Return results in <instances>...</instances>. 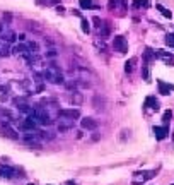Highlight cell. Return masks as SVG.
Masks as SVG:
<instances>
[{
  "label": "cell",
  "instance_id": "6da1fadb",
  "mask_svg": "<svg viewBox=\"0 0 174 185\" xmlns=\"http://www.w3.org/2000/svg\"><path fill=\"white\" fill-rule=\"evenodd\" d=\"M43 75H45V79H48L50 82H53V84H63V82H65L62 72H60V69L55 65V63H50L48 67H45Z\"/></svg>",
  "mask_w": 174,
  "mask_h": 185
},
{
  "label": "cell",
  "instance_id": "7a4b0ae2",
  "mask_svg": "<svg viewBox=\"0 0 174 185\" xmlns=\"http://www.w3.org/2000/svg\"><path fill=\"white\" fill-rule=\"evenodd\" d=\"M34 117H36L38 122L43 123V125H51L53 123V118L48 115V111H46V108L43 106V105H36V106H34Z\"/></svg>",
  "mask_w": 174,
  "mask_h": 185
},
{
  "label": "cell",
  "instance_id": "3957f363",
  "mask_svg": "<svg viewBox=\"0 0 174 185\" xmlns=\"http://www.w3.org/2000/svg\"><path fill=\"white\" fill-rule=\"evenodd\" d=\"M38 123L39 122H38L36 117H34V115H29V117H26L22 122L19 123V127H21L22 130H27V132H29V130H36L38 129Z\"/></svg>",
  "mask_w": 174,
  "mask_h": 185
},
{
  "label": "cell",
  "instance_id": "277c9868",
  "mask_svg": "<svg viewBox=\"0 0 174 185\" xmlns=\"http://www.w3.org/2000/svg\"><path fill=\"white\" fill-rule=\"evenodd\" d=\"M113 46H115L116 52L119 53H126L128 52V41H126V38L123 36H115V40H113Z\"/></svg>",
  "mask_w": 174,
  "mask_h": 185
},
{
  "label": "cell",
  "instance_id": "5b68a950",
  "mask_svg": "<svg viewBox=\"0 0 174 185\" xmlns=\"http://www.w3.org/2000/svg\"><path fill=\"white\" fill-rule=\"evenodd\" d=\"M74 123H75V120H72V118L58 117V130L60 132H67V130L74 129Z\"/></svg>",
  "mask_w": 174,
  "mask_h": 185
},
{
  "label": "cell",
  "instance_id": "8992f818",
  "mask_svg": "<svg viewBox=\"0 0 174 185\" xmlns=\"http://www.w3.org/2000/svg\"><path fill=\"white\" fill-rule=\"evenodd\" d=\"M156 57L162 58V62L167 63V65H174V55H172V53L164 52V50H156Z\"/></svg>",
  "mask_w": 174,
  "mask_h": 185
},
{
  "label": "cell",
  "instance_id": "52a82bcc",
  "mask_svg": "<svg viewBox=\"0 0 174 185\" xmlns=\"http://www.w3.org/2000/svg\"><path fill=\"white\" fill-rule=\"evenodd\" d=\"M154 136H156L157 141H162V139H166L167 136H169V127L167 125H162V127H154Z\"/></svg>",
  "mask_w": 174,
  "mask_h": 185
},
{
  "label": "cell",
  "instance_id": "ba28073f",
  "mask_svg": "<svg viewBox=\"0 0 174 185\" xmlns=\"http://www.w3.org/2000/svg\"><path fill=\"white\" fill-rule=\"evenodd\" d=\"M58 117H67V118H72V120H77L80 117V111L79 108H70V110H60V115Z\"/></svg>",
  "mask_w": 174,
  "mask_h": 185
},
{
  "label": "cell",
  "instance_id": "9c48e42d",
  "mask_svg": "<svg viewBox=\"0 0 174 185\" xmlns=\"http://www.w3.org/2000/svg\"><path fill=\"white\" fill-rule=\"evenodd\" d=\"M144 108L145 110L150 108V110H154V111H159L160 105H159V101L156 100V96H147V100H145V103H144Z\"/></svg>",
  "mask_w": 174,
  "mask_h": 185
},
{
  "label": "cell",
  "instance_id": "30bf717a",
  "mask_svg": "<svg viewBox=\"0 0 174 185\" xmlns=\"http://www.w3.org/2000/svg\"><path fill=\"white\" fill-rule=\"evenodd\" d=\"M80 127H82V129H87V130H96L97 129V120L85 117V118L80 120Z\"/></svg>",
  "mask_w": 174,
  "mask_h": 185
},
{
  "label": "cell",
  "instance_id": "8fae6325",
  "mask_svg": "<svg viewBox=\"0 0 174 185\" xmlns=\"http://www.w3.org/2000/svg\"><path fill=\"white\" fill-rule=\"evenodd\" d=\"M157 86H159V92L164 94V96H167V94H171V91H174V86L164 82L162 79H157Z\"/></svg>",
  "mask_w": 174,
  "mask_h": 185
},
{
  "label": "cell",
  "instance_id": "7c38bea8",
  "mask_svg": "<svg viewBox=\"0 0 174 185\" xmlns=\"http://www.w3.org/2000/svg\"><path fill=\"white\" fill-rule=\"evenodd\" d=\"M2 130H4V134H5L7 137H10V139H17V137H19V134L10 127V122H4V125H2Z\"/></svg>",
  "mask_w": 174,
  "mask_h": 185
},
{
  "label": "cell",
  "instance_id": "4fadbf2b",
  "mask_svg": "<svg viewBox=\"0 0 174 185\" xmlns=\"http://www.w3.org/2000/svg\"><path fill=\"white\" fill-rule=\"evenodd\" d=\"M156 175H157V173L152 170V171H137V173H133V177H135V178H140L142 182H145V180H152Z\"/></svg>",
  "mask_w": 174,
  "mask_h": 185
},
{
  "label": "cell",
  "instance_id": "5bb4252c",
  "mask_svg": "<svg viewBox=\"0 0 174 185\" xmlns=\"http://www.w3.org/2000/svg\"><path fill=\"white\" fill-rule=\"evenodd\" d=\"M0 38L5 40L7 43H14V41L17 40V34H15L14 31H10V29H4V31H2V34H0Z\"/></svg>",
  "mask_w": 174,
  "mask_h": 185
},
{
  "label": "cell",
  "instance_id": "9a60e30c",
  "mask_svg": "<svg viewBox=\"0 0 174 185\" xmlns=\"http://www.w3.org/2000/svg\"><path fill=\"white\" fill-rule=\"evenodd\" d=\"M0 177L2 178H14L15 177V170L10 166H0Z\"/></svg>",
  "mask_w": 174,
  "mask_h": 185
},
{
  "label": "cell",
  "instance_id": "2e32d148",
  "mask_svg": "<svg viewBox=\"0 0 174 185\" xmlns=\"http://www.w3.org/2000/svg\"><path fill=\"white\" fill-rule=\"evenodd\" d=\"M109 34H111V24H109V22H103L99 28V38L104 40V38H107Z\"/></svg>",
  "mask_w": 174,
  "mask_h": 185
},
{
  "label": "cell",
  "instance_id": "e0dca14e",
  "mask_svg": "<svg viewBox=\"0 0 174 185\" xmlns=\"http://www.w3.org/2000/svg\"><path fill=\"white\" fill-rule=\"evenodd\" d=\"M9 45L10 43H7V41L5 40H2V38H0V57H9L10 55V46H9Z\"/></svg>",
  "mask_w": 174,
  "mask_h": 185
},
{
  "label": "cell",
  "instance_id": "ac0fdd59",
  "mask_svg": "<svg viewBox=\"0 0 174 185\" xmlns=\"http://www.w3.org/2000/svg\"><path fill=\"white\" fill-rule=\"evenodd\" d=\"M157 57H156V52L154 50H150V48H147L144 52V62L145 63H148V62H152V60H156Z\"/></svg>",
  "mask_w": 174,
  "mask_h": 185
},
{
  "label": "cell",
  "instance_id": "d6986e66",
  "mask_svg": "<svg viewBox=\"0 0 174 185\" xmlns=\"http://www.w3.org/2000/svg\"><path fill=\"white\" fill-rule=\"evenodd\" d=\"M135 63H137V58H130L125 62V72L126 74H132L135 71Z\"/></svg>",
  "mask_w": 174,
  "mask_h": 185
},
{
  "label": "cell",
  "instance_id": "ffe728a7",
  "mask_svg": "<svg viewBox=\"0 0 174 185\" xmlns=\"http://www.w3.org/2000/svg\"><path fill=\"white\" fill-rule=\"evenodd\" d=\"M133 5L135 9H148L150 7V0H133Z\"/></svg>",
  "mask_w": 174,
  "mask_h": 185
},
{
  "label": "cell",
  "instance_id": "44dd1931",
  "mask_svg": "<svg viewBox=\"0 0 174 185\" xmlns=\"http://www.w3.org/2000/svg\"><path fill=\"white\" fill-rule=\"evenodd\" d=\"M70 101H72V103L75 105V106H79V105H82V101H84V98H82V94H80V92H77V91H75L74 94H72V96H70Z\"/></svg>",
  "mask_w": 174,
  "mask_h": 185
},
{
  "label": "cell",
  "instance_id": "7402d4cb",
  "mask_svg": "<svg viewBox=\"0 0 174 185\" xmlns=\"http://www.w3.org/2000/svg\"><path fill=\"white\" fill-rule=\"evenodd\" d=\"M156 7H157V11H160V14H162L164 17H167V19H172V12H171L169 9H166L164 5H160V4H157Z\"/></svg>",
  "mask_w": 174,
  "mask_h": 185
},
{
  "label": "cell",
  "instance_id": "603a6c76",
  "mask_svg": "<svg viewBox=\"0 0 174 185\" xmlns=\"http://www.w3.org/2000/svg\"><path fill=\"white\" fill-rule=\"evenodd\" d=\"M27 48H29V52L33 53L34 57H36V55H38V52H39V46H38L36 41H29V43H27Z\"/></svg>",
  "mask_w": 174,
  "mask_h": 185
},
{
  "label": "cell",
  "instance_id": "cb8c5ba5",
  "mask_svg": "<svg viewBox=\"0 0 174 185\" xmlns=\"http://www.w3.org/2000/svg\"><path fill=\"white\" fill-rule=\"evenodd\" d=\"M142 75H144V79L145 81H150V72H148V63H145L144 62V65H142Z\"/></svg>",
  "mask_w": 174,
  "mask_h": 185
},
{
  "label": "cell",
  "instance_id": "d4e9b609",
  "mask_svg": "<svg viewBox=\"0 0 174 185\" xmlns=\"http://www.w3.org/2000/svg\"><path fill=\"white\" fill-rule=\"evenodd\" d=\"M171 118H172V111H171V110H166V111H164V115H162V122H164V125H167V123L171 122Z\"/></svg>",
  "mask_w": 174,
  "mask_h": 185
},
{
  "label": "cell",
  "instance_id": "484cf974",
  "mask_svg": "<svg viewBox=\"0 0 174 185\" xmlns=\"http://www.w3.org/2000/svg\"><path fill=\"white\" fill-rule=\"evenodd\" d=\"M79 4H80L82 9H92L94 7L92 0H79Z\"/></svg>",
  "mask_w": 174,
  "mask_h": 185
},
{
  "label": "cell",
  "instance_id": "4316f807",
  "mask_svg": "<svg viewBox=\"0 0 174 185\" xmlns=\"http://www.w3.org/2000/svg\"><path fill=\"white\" fill-rule=\"evenodd\" d=\"M166 45L169 48H174V33H169L166 36Z\"/></svg>",
  "mask_w": 174,
  "mask_h": 185
},
{
  "label": "cell",
  "instance_id": "83f0119b",
  "mask_svg": "<svg viewBox=\"0 0 174 185\" xmlns=\"http://www.w3.org/2000/svg\"><path fill=\"white\" fill-rule=\"evenodd\" d=\"M38 4H43V5H58L60 0H36Z\"/></svg>",
  "mask_w": 174,
  "mask_h": 185
},
{
  "label": "cell",
  "instance_id": "f1b7e54d",
  "mask_svg": "<svg viewBox=\"0 0 174 185\" xmlns=\"http://www.w3.org/2000/svg\"><path fill=\"white\" fill-rule=\"evenodd\" d=\"M82 31H84L85 34H89V31H91V26H89V21H87V19H82Z\"/></svg>",
  "mask_w": 174,
  "mask_h": 185
},
{
  "label": "cell",
  "instance_id": "f546056e",
  "mask_svg": "<svg viewBox=\"0 0 174 185\" xmlns=\"http://www.w3.org/2000/svg\"><path fill=\"white\" fill-rule=\"evenodd\" d=\"M94 45H96L97 48H101V50H103V52H104V50H106V45H104V41H103V40H99V38H97L96 41H94Z\"/></svg>",
  "mask_w": 174,
  "mask_h": 185
},
{
  "label": "cell",
  "instance_id": "4dcf8cb0",
  "mask_svg": "<svg viewBox=\"0 0 174 185\" xmlns=\"http://www.w3.org/2000/svg\"><path fill=\"white\" fill-rule=\"evenodd\" d=\"M92 22H94V26H96V28H101V24H103V21H101L97 15H94V17H92Z\"/></svg>",
  "mask_w": 174,
  "mask_h": 185
},
{
  "label": "cell",
  "instance_id": "1f68e13d",
  "mask_svg": "<svg viewBox=\"0 0 174 185\" xmlns=\"http://www.w3.org/2000/svg\"><path fill=\"white\" fill-rule=\"evenodd\" d=\"M55 55H56V50H53V48L48 50V53H46V57H55Z\"/></svg>",
  "mask_w": 174,
  "mask_h": 185
},
{
  "label": "cell",
  "instance_id": "d6a6232c",
  "mask_svg": "<svg viewBox=\"0 0 174 185\" xmlns=\"http://www.w3.org/2000/svg\"><path fill=\"white\" fill-rule=\"evenodd\" d=\"M56 12H60V14H63V12H65V7H62V5H58V7H56Z\"/></svg>",
  "mask_w": 174,
  "mask_h": 185
},
{
  "label": "cell",
  "instance_id": "836d02e7",
  "mask_svg": "<svg viewBox=\"0 0 174 185\" xmlns=\"http://www.w3.org/2000/svg\"><path fill=\"white\" fill-rule=\"evenodd\" d=\"M5 29V26H4V24H2V22H0V33H2V31H4Z\"/></svg>",
  "mask_w": 174,
  "mask_h": 185
},
{
  "label": "cell",
  "instance_id": "e575fe53",
  "mask_svg": "<svg viewBox=\"0 0 174 185\" xmlns=\"http://www.w3.org/2000/svg\"><path fill=\"white\" fill-rule=\"evenodd\" d=\"M65 185H75V182H72V180H68V182H67V183H65Z\"/></svg>",
  "mask_w": 174,
  "mask_h": 185
}]
</instances>
